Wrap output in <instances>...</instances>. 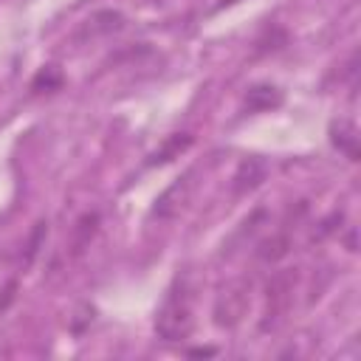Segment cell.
Wrapping results in <instances>:
<instances>
[{
    "label": "cell",
    "mask_w": 361,
    "mask_h": 361,
    "mask_svg": "<svg viewBox=\"0 0 361 361\" xmlns=\"http://www.w3.org/2000/svg\"><path fill=\"white\" fill-rule=\"evenodd\" d=\"M195 327V305L192 285L186 276H178L166 290L161 307L155 310V333L164 341H183Z\"/></svg>",
    "instance_id": "1"
},
{
    "label": "cell",
    "mask_w": 361,
    "mask_h": 361,
    "mask_svg": "<svg viewBox=\"0 0 361 361\" xmlns=\"http://www.w3.org/2000/svg\"><path fill=\"white\" fill-rule=\"evenodd\" d=\"M293 285H296V271H276L268 279L265 310H262V322H259L262 330H276L285 322L290 302H293Z\"/></svg>",
    "instance_id": "2"
},
{
    "label": "cell",
    "mask_w": 361,
    "mask_h": 361,
    "mask_svg": "<svg viewBox=\"0 0 361 361\" xmlns=\"http://www.w3.org/2000/svg\"><path fill=\"white\" fill-rule=\"evenodd\" d=\"M248 305H251V282L248 279H231V282H226V288L214 299V307H212L214 322L220 327H234L248 313Z\"/></svg>",
    "instance_id": "3"
},
{
    "label": "cell",
    "mask_w": 361,
    "mask_h": 361,
    "mask_svg": "<svg viewBox=\"0 0 361 361\" xmlns=\"http://www.w3.org/2000/svg\"><path fill=\"white\" fill-rule=\"evenodd\" d=\"M195 172H189V175H183V178H178L172 186H166L164 192H161V197L155 200V206H152V214L155 217H161V220H169V217H175V214H180V209L189 203V195H192V186H195Z\"/></svg>",
    "instance_id": "4"
},
{
    "label": "cell",
    "mask_w": 361,
    "mask_h": 361,
    "mask_svg": "<svg viewBox=\"0 0 361 361\" xmlns=\"http://www.w3.org/2000/svg\"><path fill=\"white\" fill-rule=\"evenodd\" d=\"M124 28V14L116 11V8H102V11H93L76 31V42H90V39H99V37H107V34H116Z\"/></svg>",
    "instance_id": "5"
},
{
    "label": "cell",
    "mask_w": 361,
    "mask_h": 361,
    "mask_svg": "<svg viewBox=\"0 0 361 361\" xmlns=\"http://www.w3.org/2000/svg\"><path fill=\"white\" fill-rule=\"evenodd\" d=\"M265 178H268V164L262 158H257V155L254 158H243L240 166L231 175V195L243 197V195L254 192Z\"/></svg>",
    "instance_id": "6"
},
{
    "label": "cell",
    "mask_w": 361,
    "mask_h": 361,
    "mask_svg": "<svg viewBox=\"0 0 361 361\" xmlns=\"http://www.w3.org/2000/svg\"><path fill=\"white\" fill-rule=\"evenodd\" d=\"M96 231H99V214H96V212H85L82 217H76V223H73V228H71V237H68L71 257H82V254L90 248Z\"/></svg>",
    "instance_id": "7"
},
{
    "label": "cell",
    "mask_w": 361,
    "mask_h": 361,
    "mask_svg": "<svg viewBox=\"0 0 361 361\" xmlns=\"http://www.w3.org/2000/svg\"><path fill=\"white\" fill-rule=\"evenodd\" d=\"M330 144L347 158V161H358V127L350 118H338L330 124Z\"/></svg>",
    "instance_id": "8"
},
{
    "label": "cell",
    "mask_w": 361,
    "mask_h": 361,
    "mask_svg": "<svg viewBox=\"0 0 361 361\" xmlns=\"http://www.w3.org/2000/svg\"><path fill=\"white\" fill-rule=\"evenodd\" d=\"M243 104H245L248 113H265V110L282 104V93L274 85H254V87H248Z\"/></svg>",
    "instance_id": "9"
},
{
    "label": "cell",
    "mask_w": 361,
    "mask_h": 361,
    "mask_svg": "<svg viewBox=\"0 0 361 361\" xmlns=\"http://www.w3.org/2000/svg\"><path fill=\"white\" fill-rule=\"evenodd\" d=\"M189 147H192V135H189V133H175V135H169V138L149 155V164H169V161L180 158Z\"/></svg>",
    "instance_id": "10"
},
{
    "label": "cell",
    "mask_w": 361,
    "mask_h": 361,
    "mask_svg": "<svg viewBox=\"0 0 361 361\" xmlns=\"http://www.w3.org/2000/svg\"><path fill=\"white\" fill-rule=\"evenodd\" d=\"M288 248H290V240L285 234H274V237H268V240L259 243L257 257L265 259V262H276V259H282L288 254Z\"/></svg>",
    "instance_id": "11"
},
{
    "label": "cell",
    "mask_w": 361,
    "mask_h": 361,
    "mask_svg": "<svg viewBox=\"0 0 361 361\" xmlns=\"http://www.w3.org/2000/svg\"><path fill=\"white\" fill-rule=\"evenodd\" d=\"M42 240H45V223H34V228H31V234H28V243H25V254L20 257V262H23L25 268H28V265L34 262V257L39 254Z\"/></svg>",
    "instance_id": "12"
},
{
    "label": "cell",
    "mask_w": 361,
    "mask_h": 361,
    "mask_svg": "<svg viewBox=\"0 0 361 361\" xmlns=\"http://www.w3.org/2000/svg\"><path fill=\"white\" fill-rule=\"evenodd\" d=\"M59 85H62V73H59L56 68H42V71L34 76V82H31L34 90H42V87H45V90H56Z\"/></svg>",
    "instance_id": "13"
},
{
    "label": "cell",
    "mask_w": 361,
    "mask_h": 361,
    "mask_svg": "<svg viewBox=\"0 0 361 361\" xmlns=\"http://www.w3.org/2000/svg\"><path fill=\"white\" fill-rule=\"evenodd\" d=\"M217 350L214 347H195V350H189V355H214Z\"/></svg>",
    "instance_id": "14"
}]
</instances>
